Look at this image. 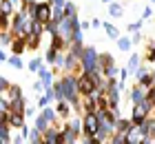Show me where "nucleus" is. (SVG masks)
Returning <instances> with one entry per match:
<instances>
[{"instance_id":"f257e3e1","label":"nucleus","mask_w":155,"mask_h":144,"mask_svg":"<svg viewBox=\"0 0 155 144\" xmlns=\"http://www.w3.org/2000/svg\"><path fill=\"white\" fill-rule=\"evenodd\" d=\"M62 80V89H64V100L73 106L75 113H80V89H78V73L73 71H64Z\"/></svg>"},{"instance_id":"f03ea898","label":"nucleus","mask_w":155,"mask_h":144,"mask_svg":"<svg viewBox=\"0 0 155 144\" xmlns=\"http://www.w3.org/2000/svg\"><path fill=\"white\" fill-rule=\"evenodd\" d=\"M97 53L95 47H84V53L80 58V67H82V73H89V75H95V73H102L100 64H97Z\"/></svg>"},{"instance_id":"7ed1b4c3","label":"nucleus","mask_w":155,"mask_h":144,"mask_svg":"<svg viewBox=\"0 0 155 144\" xmlns=\"http://www.w3.org/2000/svg\"><path fill=\"white\" fill-rule=\"evenodd\" d=\"M153 106H155L153 100L149 98V93H146V98L142 100V102L131 104V122H133V124H140L142 120H146L153 113Z\"/></svg>"},{"instance_id":"20e7f679","label":"nucleus","mask_w":155,"mask_h":144,"mask_svg":"<svg viewBox=\"0 0 155 144\" xmlns=\"http://www.w3.org/2000/svg\"><path fill=\"white\" fill-rule=\"evenodd\" d=\"M29 27H31V18L27 16L25 11H16L11 16V29L9 31L13 33V35H27V31H29Z\"/></svg>"},{"instance_id":"39448f33","label":"nucleus","mask_w":155,"mask_h":144,"mask_svg":"<svg viewBox=\"0 0 155 144\" xmlns=\"http://www.w3.org/2000/svg\"><path fill=\"white\" fill-rule=\"evenodd\" d=\"M137 126H140V133H142V142L140 144H151L155 140V115L151 113L149 118L142 120Z\"/></svg>"},{"instance_id":"423d86ee","label":"nucleus","mask_w":155,"mask_h":144,"mask_svg":"<svg viewBox=\"0 0 155 144\" xmlns=\"http://www.w3.org/2000/svg\"><path fill=\"white\" fill-rule=\"evenodd\" d=\"M97 126H100V122H97L95 113H84V118H82V135H87V138H95Z\"/></svg>"},{"instance_id":"0eeeda50","label":"nucleus","mask_w":155,"mask_h":144,"mask_svg":"<svg viewBox=\"0 0 155 144\" xmlns=\"http://www.w3.org/2000/svg\"><path fill=\"white\" fill-rule=\"evenodd\" d=\"M42 142L45 144H62V131L55 124H51L45 133H42Z\"/></svg>"},{"instance_id":"6e6552de","label":"nucleus","mask_w":155,"mask_h":144,"mask_svg":"<svg viewBox=\"0 0 155 144\" xmlns=\"http://www.w3.org/2000/svg\"><path fill=\"white\" fill-rule=\"evenodd\" d=\"M51 11H53V7L49 0H38V20L40 22H49L51 20Z\"/></svg>"},{"instance_id":"1a4fd4ad","label":"nucleus","mask_w":155,"mask_h":144,"mask_svg":"<svg viewBox=\"0 0 155 144\" xmlns=\"http://www.w3.org/2000/svg\"><path fill=\"white\" fill-rule=\"evenodd\" d=\"M146 93H149V91H146L144 86L137 82L135 86H131V91H129V102H131V104H135V102H142V100L146 98Z\"/></svg>"},{"instance_id":"9d476101","label":"nucleus","mask_w":155,"mask_h":144,"mask_svg":"<svg viewBox=\"0 0 155 144\" xmlns=\"http://www.w3.org/2000/svg\"><path fill=\"white\" fill-rule=\"evenodd\" d=\"M11 53H16V55H22L25 53V49H27V40L22 38V35H13V40H11Z\"/></svg>"},{"instance_id":"9b49d317","label":"nucleus","mask_w":155,"mask_h":144,"mask_svg":"<svg viewBox=\"0 0 155 144\" xmlns=\"http://www.w3.org/2000/svg\"><path fill=\"white\" fill-rule=\"evenodd\" d=\"M55 111H58V115H60L62 120H67L69 115L73 113V106L69 104L67 100H58V102H55Z\"/></svg>"},{"instance_id":"f8f14e48","label":"nucleus","mask_w":155,"mask_h":144,"mask_svg":"<svg viewBox=\"0 0 155 144\" xmlns=\"http://www.w3.org/2000/svg\"><path fill=\"white\" fill-rule=\"evenodd\" d=\"M36 73H38V78L42 80V84H45V86H51V84H53V80H55V75H53V71H51V69L40 67Z\"/></svg>"},{"instance_id":"ddd939ff","label":"nucleus","mask_w":155,"mask_h":144,"mask_svg":"<svg viewBox=\"0 0 155 144\" xmlns=\"http://www.w3.org/2000/svg\"><path fill=\"white\" fill-rule=\"evenodd\" d=\"M142 142V133H140V126L133 124L129 131H126V144H140Z\"/></svg>"},{"instance_id":"4468645a","label":"nucleus","mask_w":155,"mask_h":144,"mask_svg":"<svg viewBox=\"0 0 155 144\" xmlns=\"http://www.w3.org/2000/svg\"><path fill=\"white\" fill-rule=\"evenodd\" d=\"M22 11H25L31 20H38V0H25Z\"/></svg>"},{"instance_id":"2eb2a0df","label":"nucleus","mask_w":155,"mask_h":144,"mask_svg":"<svg viewBox=\"0 0 155 144\" xmlns=\"http://www.w3.org/2000/svg\"><path fill=\"white\" fill-rule=\"evenodd\" d=\"M25 124V113L22 111H11L9 113V126L11 129H20Z\"/></svg>"},{"instance_id":"dca6fc26","label":"nucleus","mask_w":155,"mask_h":144,"mask_svg":"<svg viewBox=\"0 0 155 144\" xmlns=\"http://www.w3.org/2000/svg\"><path fill=\"white\" fill-rule=\"evenodd\" d=\"M33 126H36L38 131H42V133H45L47 129L51 126V122H49V120L45 118V115H42V111H38V113H36V118H33Z\"/></svg>"},{"instance_id":"f3484780","label":"nucleus","mask_w":155,"mask_h":144,"mask_svg":"<svg viewBox=\"0 0 155 144\" xmlns=\"http://www.w3.org/2000/svg\"><path fill=\"white\" fill-rule=\"evenodd\" d=\"M78 140H80V135H75L69 126L62 129V144H75Z\"/></svg>"},{"instance_id":"a211bd4d","label":"nucleus","mask_w":155,"mask_h":144,"mask_svg":"<svg viewBox=\"0 0 155 144\" xmlns=\"http://www.w3.org/2000/svg\"><path fill=\"white\" fill-rule=\"evenodd\" d=\"M109 16L111 18H122L124 16V7L120 2H115V0H113V2H109Z\"/></svg>"},{"instance_id":"6ab92c4d","label":"nucleus","mask_w":155,"mask_h":144,"mask_svg":"<svg viewBox=\"0 0 155 144\" xmlns=\"http://www.w3.org/2000/svg\"><path fill=\"white\" fill-rule=\"evenodd\" d=\"M25 40H27V49H38L40 47V40H42V35H38V33H27L25 35Z\"/></svg>"},{"instance_id":"aec40b11","label":"nucleus","mask_w":155,"mask_h":144,"mask_svg":"<svg viewBox=\"0 0 155 144\" xmlns=\"http://www.w3.org/2000/svg\"><path fill=\"white\" fill-rule=\"evenodd\" d=\"M67 126L71 129L75 135H82V120L80 118H67Z\"/></svg>"},{"instance_id":"412c9836","label":"nucleus","mask_w":155,"mask_h":144,"mask_svg":"<svg viewBox=\"0 0 155 144\" xmlns=\"http://www.w3.org/2000/svg\"><path fill=\"white\" fill-rule=\"evenodd\" d=\"M140 64H142V58H140L137 53H131V58H129V62H126V69H129V73H135Z\"/></svg>"},{"instance_id":"4be33fe9","label":"nucleus","mask_w":155,"mask_h":144,"mask_svg":"<svg viewBox=\"0 0 155 144\" xmlns=\"http://www.w3.org/2000/svg\"><path fill=\"white\" fill-rule=\"evenodd\" d=\"M40 111H42V115H45L51 124H58L60 115H58V111H55V109H51V106H45V109H40Z\"/></svg>"},{"instance_id":"5701e85b","label":"nucleus","mask_w":155,"mask_h":144,"mask_svg":"<svg viewBox=\"0 0 155 144\" xmlns=\"http://www.w3.org/2000/svg\"><path fill=\"white\" fill-rule=\"evenodd\" d=\"M25 104H27V98L20 95V98H16V100L9 102V111H22L25 113Z\"/></svg>"},{"instance_id":"b1692460","label":"nucleus","mask_w":155,"mask_h":144,"mask_svg":"<svg viewBox=\"0 0 155 144\" xmlns=\"http://www.w3.org/2000/svg\"><path fill=\"white\" fill-rule=\"evenodd\" d=\"M115 42H117V49H120V51H131V45H133V42H131V35H120Z\"/></svg>"},{"instance_id":"393cba45","label":"nucleus","mask_w":155,"mask_h":144,"mask_svg":"<svg viewBox=\"0 0 155 144\" xmlns=\"http://www.w3.org/2000/svg\"><path fill=\"white\" fill-rule=\"evenodd\" d=\"M67 51H69V53H73V55L78 58V60H80V58H82V53H84V45H82V42H71Z\"/></svg>"},{"instance_id":"a878e982","label":"nucleus","mask_w":155,"mask_h":144,"mask_svg":"<svg viewBox=\"0 0 155 144\" xmlns=\"http://www.w3.org/2000/svg\"><path fill=\"white\" fill-rule=\"evenodd\" d=\"M131 126H133L131 120H124V118H117L115 120V131H120V133H126Z\"/></svg>"},{"instance_id":"bb28decb","label":"nucleus","mask_w":155,"mask_h":144,"mask_svg":"<svg viewBox=\"0 0 155 144\" xmlns=\"http://www.w3.org/2000/svg\"><path fill=\"white\" fill-rule=\"evenodd\" d=\"M102 27H104V31H107V35H109L111 40H117L120 38V29L117 27H113L111 22H102Z\"/></svg>"},{"instance_id":"cd10ccee","label":"nucleus","mask_w":155,"mask_h":144,"mask_svg":"<svg viewBox=\"0 0 155 144\" xmlns=\"http://www.w3.org/2000/svg\"><path fill=\"white\" fill-rule=\"evenodd\" d=\"M11 40H13V33L9 29H2V31H0V47H9Z\"/></svg>"},{"instance_id":"c85d7f7f","label":"nucleus","mask_w":155,"mask_h":144,"mask_svg":"<svg viewBox=\"0 0 155 144\" xmlns=\"http://www.w3.org/2000/svg\"><path fill=\"white\" fill-rule=\"evenodd\" d=\"M7 64H11L13 69H25V62H22V58L16 55V53H11L9 58H7Z\"/></svg>"},{"instance_id":"c756f323","label":"nucleus","mask_w":155,"mask_h":144,"mask_svg":"<svg viewBox=\"0 0 155 144\" xmlns=\"http://www.w3.org/2000/svg\"><path fill=\"white\" fill-rule=\"evenodd\" d=\"M64 13H67V18H78V5L71 2V0H67L64 2Z\"/></svg>"},{"instance_id":"7c9ffc66","label":"nucleus","mask_w":155,"mask_h":144,"mask_svg":"<svg viewBox=\"0 0 155 144\" xmlns=\"http://www.w3.org/2000/svg\"><path fill=\"white\" fill-rule=\"evenodd\" d=\"M27 142H33V144H42V131H38L36 126L29 129V140Z\"/></svg>"},{"instance_id":"2f4dec72","label":"nucleus","mask_w":155,"mask_h":144,"mask_svg":"<svg viewBox=\"0 0 155 144\" xmlns=\"http://www.w3.org/2000/svg\"><path fill=\"white\" fill-rule=\"evenodd\" d=\"M97 64H100V69L104 71V67L113 64V55H111V53H100V55H97Z\"/></svg>"},{"instance_id":"473e14b6","label":"nucleus","mask_w":155,"mask_h":144,"mask_svg":"<svg viewBox=\"0 0 155 144\" xmlns=\"http://www.w3.org/2000/svg\"><path fill=\"white\" fill-rule=\"evenodd\" d=\"M53 95H55V102H58V100H64V89H62V80H53Z\"/></svg>"},{"instance_id":"72a5a7b5","label":"nucleus","mask_w":155,"mask_h":144,"mask_svg":"<svg viewBox=\"0 0 155 144\" xmlns=\"http://www.w3.org/2000/svg\"><path fill=\"white\" fill-rule=\"evenodd\" d=\"M104 78H117V73H120V67H115V62L113 64H109V67H104Z\"/></svg>"},{"instance_id":"f704fd0d","label":"nucleus","mask_w":155,"mask_h":144,"mask_svg":"<svg viewBox=\"0 0 155 144\" xmlns=\"http://www.w3.org/2000/svg\"><path fill=\"white\" fill-rule=\"evenodd\" d=\"M42 67V58L40 55H36V58H31V60H29V64H27V69H29V71H33V73H36V71Z\"/></svg>"},{"instance_id":"c9c22d12","label":"nucleus","mask_w":155,"mask_h":144,"mask_svg":"<svg viewBox=\"0 0 155 144\" xmlns=\"http://www.w3.org/2000/svg\"><path fill=\"white\" fill-rule=\"evenodd\" d=\"M55 55H58V49L49 47L47 51H45V60H47V64H51V67H53V62H55Z\"/></svg>"},{"instance_id":"e433bc0d","label":"nucleus","mask_w":155,"mask_h":144,"mask_svg":"<svg viewBox=\"0 0 155 144\" xmlns=\"http://www.w3.org/2000/svg\"><path fill=\"white\" fill-rule=\"evenodd\" d=\"M0 13H7V16H13V13H16L9 0H0Z\"/></svg>"},{"instance_id":"4c0bfd02","label":"nucleus","mask_w":155,"mask_h":144,"mask_svg":"<svg viewBox=\"0 0 155 144\" xmlns=\"http://www.w3.org/2000/svg\"><path fill=\"white\" fill-rule=\"evenodd\" d=\"M45 33H49V35H55V33H58V22H53V20L45 22Z\"/></svg>"},{"instance_id":"58836bf2","label":"nucleus","mask_w":155,"mask_h":144,"mask_svg":"<svg viewBox=\"0 0 155 144\" xmlns=\"http://www.w3.org/2000/svg\"><path fill=\"white\" fill-rule=\"evenodd\" d=\"M2 29H11V16H7V13H0V31Z\"/></svg>"},{"instance_id":"ea45409f","label":"nucleus","mask_w":155,"mask_h":144,"mask_svg":"<svg viewBox=\"0 0 155 144\" xmlns=\"http://www.w3.org/2000/svg\"><path fill=\"white\" fill-rule=\"evenodd\" d=\"M64 60H67V51H58V55H55V62H53V67L62 69V67H64Z\"/></svg>"},{"instance_id":"a19ab883","label":"nucleus","mask_w":155,"mask_h":144,"mask_svg":"<svg viewBox=\"0 0 155 144\" xmlns=\"http://www.w3.org/2000/svg\"><path fill=\"white\" fill-rule=\"evenodd\" d=\"M20 95H22V89H20L18 84H9V98L16 100V98H20Z\"/></svg>"},{"instance_id":"79ce46f5","label":"nucleus","mask_w":155,"mask_h":144,"mask_svg":"<svg viewBox=\"0 0 155 144\" xmlns=\"http://www.w3.org/2000/svg\"><path fill=\"white\" fill-rule=\"evenodd\" d=\"M49 104H51V100H49L47 95H45V93H40V95H38V109H45V106H49Z\"/></svg>"},{"instance_id":"37998d69","label":"nucleus","mask_w":155,"mask_h":144,"mask_svg":"<svg viewBox=\"0 0 155 144\" xmlns=\"http://www.w3.org/2000/svg\"><path fill=\"white\" fill-rule=\"evenodd\" d=\"M151 16H155V7H151V5H146V7H144V11H142V20L146 22V20H149Z\"/></svg>"},{"instance_id":"c03bdc74","label":"nucleus","mask_w":155,"mask_h":144,"mask_svg":"<svg viewBox=\"0 0 155 144\" xmlns=\"http://www.w3.org/2000/svg\"><path fill=\"white\" fill-rule=\"evenodd\" d=\"M71 42H82V27H75L71 33Z\"/></svg>"},{"instance_id":"a18cd8bd","label":"nucleus","mask_w":155,"mask_h":144,"mask_svg":"<svg viewBox=\"0 0 155 144\" xmlns=\"http://www.w3.org/2000/svg\"><path fill=\"white\" fill-rule=\"evenodd\" d=\"M142 25H144L142 18L135 20V22H129V31H142Z\"/></svg>"},{"instance_id":"49530a36","label":"nucleus","mask_w":155,"mask_h":144,"mask_svg":"<svg viewBox=\"0 0 155 144\" xmlns=\"http://www.w3.org/2000/svg\"><path fill=\"white\" fill-rule=\"evenodd\" d=\"M38 111H40L38 106H25V118H36Z\"/></svg>"},{"instance_id":"de8ad7c7","label":"nucleus","mask_w":155,"mask_h":144,"mask_svg":"<svg viewBox=\"0 0 155 144\" xmlns=\"http://www.w3.org/2000/svg\"><path fill=\"white\" fill-rule=\"evenodd\" d=\"M11 7H13V11H22V7H25V0H9Z\"/></svg>"},{"instance_id":"09e8293b","label":"nucleus","mask_w":155,"mask_h":144,"mask_svg":"<svg viewBox=\"0 0 155 144\" xmlns=\"http://www.w3.org/2000/svg\"><path fill=\"white\" fill-rule=\"evenodd\" d=\"M33 91H36L38 95H40V93H45V84H42V80H40V78H38V82L33 84Z\"/></svg>"},{"instance_id":"8fccbe9b","label":"nucleus","mask_w":155,"mask_h":144,"mask_svg":"<svg viewBox=\"0 0 155 144\" xmlns=\"http://www.w3.org/2000/svg\"><path fill=\"white\" fill-rule=\"evenodd\" d=\"M117 75H120V82H126V80H129V69H126V67H124V69H120V73H117Z\"/></svg>"},{"instance_id":"3c124183","label":"nucleus","mask_w":155,"mask_h":144,"mask_svg":"<svg viewBox=\"0 0 155 144\" xmlns=\"http://www.w3.org/2000/svg\"><path fill=\"white\" fill-rule=\"evenodd\" d=\"M18 131H20V135H22V138H25V142L29 140V126H27V124H22V126L18 129Z\"/></svg>"},{"instance_id":"603ef678","label":"nucleus","mask_w":155,"mask_h":144,"mask_svg":"<svg viewBox=\"0 0 155 144\" xmlns=\"http://www.w3.org/2000/svg\"><path fill=\"white\" fill-rule=\"evenodd\" d=\"M142 40V31H133V35H131V42L135 45V42H140Z\"/></svg>"},{"instance_id":"864d4df0","label":"nucleus","mask_w":155,"mask_h":144,"mask_svg":"<svg viewBox=\"0 0 155 144\" xmlns=\"http://www.w3.org/2000/svg\"><path fill=\"white\" fill-rule=\"evenodd\" d=\"M11 142H18V144H20V142H25V138L20 135V131H18V133H11Z\"/></svg>"},{"instance_id":"5fc2aeb1","label":"nucleus","mask_w":155,"mask_h":144,"mask_svg":"<svg viewBox=\"0 0 155 144\" xmlns=\"http://www.w3.org/2000/svg\"><path fill=\"white\" fill-rule=\"evenodd\" d=\"M100 27H102V22H100L97 18H95V20H91V29H100Z\"/></svg>"},{"instance_id":"6e6d98bb","label":"nucleus","mask_w":155,"mask_h":144,"mask_svg":"<svg viewBox=\"0 0 155 144\" xmlns=\"http://www.w3.org/2000/svg\"><path fill=\"white\" fill-rule=\"evenodd\" d=\"M149 98L153 100V104H155V84L151 86V89H149Z\"/></svg>"},{"instance_id":"4d7b16f0","label":"nucleus","mask_w":155,"mask_h":144,"mask_svg":"<svg viewBox=\"0 0 155 144\" xmlns=\"http://www.w3.org/2000/svg\"><path fill=\"white\" fill-rule=\"evenodd\" d=\"M5 86H9V82H7V78L0 75V89H5Z\"/></svg>"},{"instance_id":"13d9d810","label":"nucleus","mask_w":155,"mask_h":144,"mask_svg":"<svg viewBox=\"0 0 155 144\" xmlns=\"http://www.w3.org/2000/svg\"><path fill=\"white\" fill-rule=\"evenodd\" d=\"M80 27H82V31H87V29H91V22H87V20H84V22H80Z\"/></svg>"},{"instance_id":"bf43d9fd","label":"nucleus","mask_w":155,"mask_h":144,"mask_svg":"<svg viewBox=\"0 0 155 144\" xmlns=\"http://www.w3.org/2000/svg\"><path fill=\"white\" fill-rule=\"evenodd\" d=\"M7 58H9V55H7L2 49H0V62H7Z\"/></svg>"},{"instance_id":"052dcab7","label":"nucleus","mask_w":155,"mask_h":144,"mask_svg":"<svg viewBox=\"0 0 155 144\" xmlns=\"http://www.w3.org/2000/svg\"><path fill=\"white\" fill-rule=\"evenodd\" d=\"M102 2H104V5H109V2H113V0H102Z\"/></svg>"},{"instance_id":"680f3d73","label":"nucleus","mask_w":155,"mask_h":144,"mask_svg":"<svg viewBox=\"0 0 155 144\" xmlns=\"http://www.w3.org/2000/svg\"><path fill=\"white\" fill-rule=\"evenodd\" d=\"M153 113H155V106H153Z\"/></svg>"},{"instance_id":"e2e57ef3","label":"nucleus","mask_w":155,"mask_h":144,"mask_svg":"<svg viewBox=\"0 0 155 144\" xmlns=\"http://www.w3.org/2000/svg\"><path fill=\"white\" fill-rule=\"evenodd\" d=\"M153 7H155V5H153Z\"/></svg>"}]
</instances>
